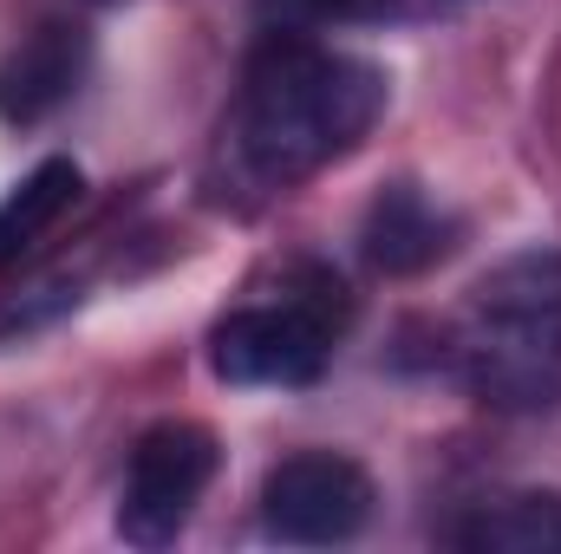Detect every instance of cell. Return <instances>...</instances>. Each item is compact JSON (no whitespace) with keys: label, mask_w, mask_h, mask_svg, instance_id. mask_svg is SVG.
<instances>
[{"label":"cell","mask_w":561,"mask_h":554,"mask_svg":"<svg viewBox=\"0 0 561 554\" xmlns=\"http://www.w3.org/2000/svg\"><path fill=\"white\" fill-rule=\"evenodd\" d=\"M373 476L346 450H294L262 476V522L294 549H340L373 522Z\"/></svg>","instance_id":"5b68a950"},{"label":"cell","mask_w":561,"mask_h":554,"mask_svg":"<svg viewBox=\"0 0 561 554\" xmlns=\"http://www.w3.org/2000/svg\"><path fill=\"white\" fill-rule=\"evenodd\" d=\"M359 242H366V262H373L379 275H424V268H437V262L457 249V222L424 196L419 183H392V189L366 209Z\"/></svg>","instance_id":"8992f818"},{"label":"cell","mask_w":561,"mask_h":554,"mask_svg":"<svg viewBox=\"0 0 561 554\" xmlns=\"http://www.w3.org/2000/svg\"><path fill=\"white\" fill-rule=\"evenodd\" d=\"M79 72H85V39L72 26H39L0 59V118L7 125L53 118L79 92Z\"/></svg>","instance_id":"52a82bcc"},{"label":"cell","mask_w":561,"mask_h":554,"mask_svg":"<svg viewBox=\"0 0 561 554\" xmlns=\"http://www.w3.org/2000/svg\"><path fill=\"white\" fill-rule=\"evenodd\" d=\"M346 326V287L320 268H294L268 300H242L209 333V372L222 385H268L294 392L313 385L340 346Z\"/></svg>","instance_id":"3957f363"},{"label":"cell","mask_w":561,"mask_h":554,"mask_svg":"<svg viewBox=\"0 0 561 554\" xmlns=\"http://www.w3.org/2000/svg\"><path fill=\"white\" fill-rule=\"evenodd\" d=\"M450 366L477 405L536 417L561 405V249H523L470 287Z\"/></svg>","instance_id":"7a4b0ae2"},{"label":"cell","mask_w":561,"mask_h":554,"mask_svg":"<svg viewBox=\"0 0 561 554\" xmlns=\"http://www.w3.org/2000/svg\"><path fill=\"white\" fill-rule=\"evenodd\" d=\"M216 483V430L190 417H163L131 443L125 489H118V535L131 549H170L196 503Z\"/></svg>","instance_id":"277c9868"},{"label":"cell","mask_w":561,"mask_h":554,"mask_svg":"<svg viewBox=\"0 0 561 554\" xmlns=\"http://www.w3.org/2000/svg\"><path fill=\"white\" fill-rule=\"evenodd\" d=\"M79 189H85V176H79L72 157H46L39 170H26V176L0 196V268L26 262V255L66 222V209L79 203Z\"/></svg>","instance_id":"9c48e42d"},{"label":"cell","mask_w":561,"mask_h":554,"mask_svg":"<svg viewBox=\"0 0 561 554\" xmlns=\"http://www.w3.org/2000/svg\"><path fill=\"white\" fill-rule=\"evenodd\" d=\"M386 112V79L307 33H268L216 138V183L236 203H268L359 150Z\"/></svg>","instance_id":"6da1fadb"},{"label":"cell","mask_w":561,"mask_h":554,"mask_svg":"<svg viewBox=\"0 0 561 554\" xmlns=\"http://www.w3.org/2000/svg\"><path fill=\"white\" fill-rule=\"evenodd\" d=\"M444 535L477 554H561V496H549V489L483 496Z\"/></svg>","instance_id":"ba28073f"}]
</instances>
